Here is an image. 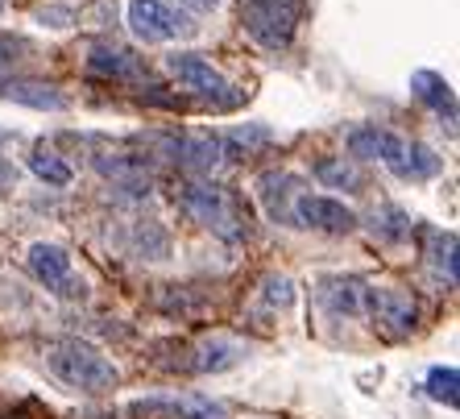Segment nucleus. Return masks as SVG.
I'll list each match as a JSON object with an SVG mask.
<instances>
[{"mask_svg":"<svg viewBox=\"0 0 460 419\" xmlns=\"http://www.w3.org/2000/svg\"><path fill=\"white\" fill-rule=\"evenodd\" d=\"M349 154L357 158H369V162H382L390 174L398 179H411V183H423L431 174H439V154L423 141H411L394 129H377V125H357L349 133Z\"/></svg>","mask_w":460,"mask_h":419,"instance_id":"1","label":"nucleus"},{"mask_svg":"<svg viewBox=\"0 0 460 419\" xmlns=\"http://www.w3.org/2000/svg\"><path fill=\"white\" fill-rule=\"evenodd\" d=\"M46 353V366L50 374L63 382V387L79 390V395H108V390H117L120 382V370L100 353L96 344L79 341V336H58L42 349Z\"/></svg>","mask_w":460,"mask_h":419,"instance_id":"2","label":"nucleus"},{"mask_svg":"<svg viewBox=\"0 0 460 419\" xmlns=\"http://www.w3.org/2000/svg\"><path fill=\"white\" fill-rule=\"evenodd\" d=\"M179 208L187 216H191L195 225H204L212 236H220V241H245L249 233V212L245 204L236 200L228 187L220 183H191V187H182L179 195Z\"/></svg>","mask_w":460,"mask_h":419,"instance_id":"3","label":"nucleus"},{"mask_svg":"<svg viewBox=\"0 0 460 419\" xmlns=\"http://www.w3.org/2000/svg\"><path fill=\"white\" fill-rule=\"evenodd\" d=\"M361 312L390 341H402V336H411L419 328V299L398 282H365Z\"/></svg>","mask_w":460,"mask_h":419,"instance_id":"4","label":"nucleus"},{"mask_svg":"<svg viewBox=\"0 0 460 419\" xmlns=\"http://www.w3.org/2000/svg\"><path fill=\"white\" fill-rule=\"evenodd\" d=\"M303 0H241V30L261 50H287L295 42Z\"/></svg>","mask_w":460,"mask_h":419,"instance_id":"5","label":"nucleus"},{"mask_svg":"<svg viewBox=\"0 0 460 419\" xmlns=\"http://www.w3.org/2000/svg\"><path fill=\"white\" fill-rule=\"evenodd\" d=\"M150 146H158L171 162H179L182 171L191 174H216L225 166L228 141L216 133H150Z\"/></svg>","mask_w":460,"mask_h":419,"instance_id":"6","label":"nucleus"},{"mask_svg":"<svg viewBox=\"0 0 460 419\" xmlns=\"http://www.w3.org/2000/svg\"><path fill=\"white\" fill-rule=\"evenodd\" d=\"M166 71L179 79V87L195 92V96L212 100V104H220V108L236 104V92H233V84H228V76L220 71V67L208 63L204 54H191V50L166 54Z\"/></svg>","mask_w":460,"mask_h":419,"instance_id":"7","label":"nucleus"},{"mask_svg":"<svg viewBox=\"0 0 460 419\" xmlns=\"http://www.w3.org/2000/svg\"><path fill=\"white\" fill-rule=\"evenodd\" d=\"M133 419H228L225 403L208 395H141L125 407Z\"/></svg>","mask_w":460,"mask_h":419,"instance_id":"8","label":"nucleus"},{"mask_svg":"<svg viewBox=\"0 0 460 419\" xmlns=\"http://www.w3.org/2000/svg\"><path fill=\"white\" fill-rule=\"evenodd\" d=\"M125 25H128V33L146 46L174 42L179 33H191V25L182 22L171 4H162V0H128L125 4Z\"/></svg>","mask_w":460,"mask_h":419,"instance_id":"9","label":"nucleus"},{"mask_svg":"<svg viewBox=\"0 0 460 419\" xmlns=\"http://www.w3.org/2000/svg\"><path fill=\"white\" fill-rule=\"evenodd\" d=\"M257 200L266 208V216L282 228H299V216H295V204L299 195L307 192V179L295 171H261L257 174Z\"/></svg>","mask_w":460,"mask_h":419,"instance_id":"10","label":"nucleus"},{"mask_svg":"<svg viewBox=\"0 0 460 419\" xmlns=\"http://www.w3.org/2000/svg\"><path fill=\"white\" fill-rule=\"evenodd\" d=\"M30 274L42 282L50 295L58 299H79L84 295V282L75 279V270H71V254L63 245H54V241H38L30 245Z\"/></svg>","mask_w":460,"mask_h":419,"instance_id":"11","label":"nucleus"},{"mask_svg":"<svg viewBox=\"0 0 460 419\" xmlns=\"http://www.w3.org/2000/svg\"><path fill=\"white\" fill-rule=\"evenodd\" d=\"M295 216H299V228H315V233L328 236H349L357 228V212L336 195H311L303 192L299 204H295Z\"/></svg>","mask_w":460,"mask_h":419,"instance_id":"12","label":"nucleus"},{"mask_svg":"<svg viewBox=\"0 0 460 419\" xmlns=\"http://www.w3.org/2000/svg\"><path fill=\"white\" fill-rule=\"evenodd\" d=\"M187 353H191L187 357V370H191V374H225V370L245 361L249 344L228 333H212V336H204V341H195Z\"/></svg>","mask_w":460,"mask_h":419,"instance_id":"13","label":"nucleus"},{"mask_svg":"<svg viewBox=\"0 0 460 419\" xmlns=\"http://www.w3.org/2000/svg\"><path fill=\"white\" fill-rule=\"evenodd\" d=\"M0 96L13 100V104L38 108V112H66V108H71V96H66L63 87L42 84V79H4V84H0Z\"/></svg>","mask_w":460,"mask_h":419,"instance_id":"14","label":"nucleus"},{"mask_svg":"<svg viewBox=\"0 0 460 419\" xmlns=\"http://www.w3.org/2000/svg\"><path fill=\"white\" fill-rule=\"evenodd\" d=\"M87 71L92 76H104V79H146V67H141V58L133 50H125V46H92V54H87Z\"/></svg>","mask_w":460,"mask_h":419,"instance_id":"15","label":"nucleus"},{"mask_svg":"<svg viewBox=\"0 0 460 419\" xmlns=\"http://www.w3.org/2000/svg\"><path fill=\"white\" fill-rule=\"evenodd\" d=\"M411 96L423 100V104L431 108V112H439V117L456 120V96H452V84L444 76H436V71H415L411 76Z\"/></svg>","mask_w":460,"mask_h":419,"instance_id":"16","label":"nucleus"},{"mask_svg":"<svg viewBox=\"0 0 460 419\" xmlns=\"http://www.w3.org/2000/svg\"><path fill=\"white\" fill-rule=\"evenodd\" d=\"M361 279H323L320 282V299L332 316H361Z\"/></svg>","mask_w":460,"mask_h":419,"instance_id":"17","label":"nucleus"},{"mask_svg":"<svg viewBox=\"0 0 460 419\" xmlns=\"http://www.w3.org/2000/svg\"><path fill=\"white\" fill-rule=\"evenodd\" d=\"M128 249H133L137 258L162 262V258H171V233H166L158 220H137L133 236H128Z\"/></svg>","mask_w":460,"mask_h":419,"instance_id":"18","label":"nucleus"},{"mask_svg":"<svg viewBox=\"0 0 460 419\" xmlns=\"http://www.w3.org/2000/svg\"><path fill=\"white\" fill-rule=\"evenodd\" d=\"M311 174L320 179V187H332V192H361V187H365L361 171H357L344 154H341V158H320Z\"/></svg>","mask_w":460,"mask_h":419,"instance_id":"19","label":"nucleus"},{"mask_svg":"<svg viewBox=\"0 0 460 419\" xmlns=\"http://www.w3.org/2000/svg\"><path fill=\"white\" fill-rule=\"evenodd\" d=\"M30 171H33V179L46 187H71V179H75L71 162H66L63 154L46 150V146H38V150L30 154Z\"/></svg>","mask_w":460,"mask_h":419,"instance_id":"20","label":"nucleus"},{"mask_svg":"<svg viewBox=\"0 0 460 419\" xmlns=\"http://www.w3.org/2000/svg\"><path fill=\"white\" fill-rule=\"evenodd\" d=\"M431 266L439 270V279L456 287V233H436V245H431Z\"/></svg>","mask_w":460,"mask_h":419,"instance_id":"21","label":"nucleus"},{"mask_svg":"<svg viewBox=\"0 0 460 419\" xmlns=\"http://www.w3.org/2000/svg\"><path fill=\"white\" fill-rule=\"evenodd\" d=\"M460 374H456V366H436L428 374V395L436 398V403H448V407H456L460 403Z\"/></svg>","mask_w":460,"mask_h":419,"instance_id":"22","label":"nucleus"},{"mask_svg":"<svg viewBox=\"0 0 460 419\" xmlns=\"http://www.w3.org/2000/svg\"><path fill=\"white\" fill-rule=\"evenodd\" d=\"M411 233V216L402 212V208H382V212H374V236H382V241H398V236Z\"/></svg>","mask_w":460,"mask_h":419,"instance_id":"23","label":"nucleus"},{"mask_svg":"<svg viewBox=\"0 0 460 419\" xmlns=\"http://www.w3.org/2000/svg\"><path fill=\"white\" fill-rule=\"evenodd\" d=\"M261 299H266L270 308H282V312H287L290 303H295V282H290L287 274H266V279H261Z\"/></svg>","mask_w":460,"mask_h":419,"instance_id":"24","label":"nucleus"},{"mask_svg":"<svg viewBox=\"0 0 460 419\" xmlns=\"http://www.w3.org/2000/svg\"><path fill=\"white\" fill-rule=\"evenodd\" d=\"M25 54H30V42H25V38L0 30V71H4V67H13V63H22Z\"/></svg>","mask_w":460,"mask_h":419,"instance_id":"25","label":"nucleus"},{"mask_svg":"<svg viewBox=\"0 0 460 419\" xmlns=\"http://www.w3.org/2000/svg\"><path fill=\"white\" fill-rule=\"evenodd\" d=\"M75 9H66V4H50V9H38V25H50V30H66V25H75Z\"/></svg>","mask_w":460,"mask_h":419,"instance_id":"26","label":"nucleus"},{"mask_svg":"<svg viewBox=\"0 0 460 419\" xmlns=\"http://www.w3.org/2000/svg\"><path fill=\"white\" fill-rule=\"evenodd\" d=\"M13 183H17V166H13V162H4V158H0V192H9Z\"/></svg>","mask_w":460,"mask_h":419,"instance_id":"27","label":"nucleus"},{"mask_svg":"<svg viewBox=\"0 0 460 419\" xmlns=\"http://www.w3.org/2000/svg\"><path fill=\"white\" fill-rule=\"evenodd\" d=\"M182 9H191V13H216L220 9V0H179Z\"/></svg>","mask_w":460,"mask_h":419,"instance_id":"28","label":"nucleus"}]
</instances>
